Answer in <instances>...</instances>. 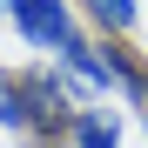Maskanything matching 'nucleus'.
Segmentation results:
<instances>
[{
  "label": "nucleus",
  "instance_id": "1",
  "mask_svg": "<svg viewBox=\"0 0 148 148\" xmlns=\"http://www.w3.org/2000/svg\"><path fill=\"white\" fill-rule=\"evenodd\" d=\"M7 20L20 27V40L40 47V54H67L74 40H81V27H74V7L67 0H14Z\"/></svg>",
  "mask_w": 148,
  "mask_h": 148
},
{
  "label": "nucleus",
  "instance_id": "2",
  "mask_svg": "<svg viewBox=\"0 0 148 148\" xmlns=\"http://www.w3.org/2000/svg\"><path fill=\"white\" fill-rule=\"evenodd\" d=\"M67 148H121V121L108 114V108H74V121H67Z\"/></svg>",
  "mask_w": 148,
  "mask_h": 148
},
{
  "label": "nucleus",
  "instance_id": "3",
  "mask_svg": "<svg viewBox=\"0 0 148 148\" xmlns=\"http://www.w3.org/2000/svg\"><path fill=\"white\" fill-rule=\"evenodd\" d=\"M88 14H94V27H101V34H128L135 27V0H88Z\"/></svg>",
  "mask_w": 148,
  "mask_h": 148
},
{
  "label": "nucleus",
  "instance_id": "4",
  "mask_svg": "<svg viewBox=\"0 0 148 148\" xmlns=\"http://www.w3.org/2000/svg\"><path fill=\"white\" fill-rule=\"evenodd\" d=\"M0 128L27 135V94H20V81H14V74H0Z\"/></svg>",
  "mask_w": 148,
  "mask_h": 148
},
{
  "label": "nucleus",
  "instance_id": "5",
  "mask_svg": "<svg viewBox=\"0 0 148 148\" xmlns=\"http://www.w3.org/2000/svg\"><path fill=\"white\" fill-rule=\"evenodd\" d=\"M141 101H148V67H141Z\"/></svg>",
  "mask_w": 148,
  "mask_h": 148
},
{
  "label": "nucleus",
  "instance_id": "6",
  "mask_svg": "<svg viewBox=\"0 0 148 148\" xmlns=\"http://www.w3.org/2000/svg\"><path fill=\"white\" fill-rule=\"evenodd\" d=\"M7 7H14V0H0V14H7Z\"/></svg>",
  "mask_w": 148,
  "mask_h": 148
},
{
  "label": "nucleus",
  "instance_id": "7",
  "mask_svg": "<svg viewBox=\"0 0 148 148\" xmlns=\"http://www.w3.org/2000/svg\"><path fill=\"white\" fill-rule=\"evenodd\" d=\"M47 148H67V141H47Z\"/></svg>",
  "mask_w": 148,
  "mask_h": 148
}]
</instances>
